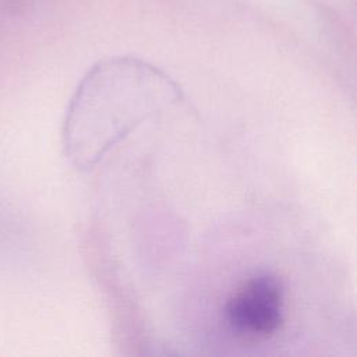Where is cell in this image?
<instances>
[{"label":"cell","mask_w":357,"mask_h":357,"mask_svg":"<svg viewBox=\"0 0 357 357\" xmlns=\"http://www.w3.org/2000/svg\"><path fill=\"white\" fill-rule=\"evenodd\" d=\"M284 287L271 273H258L245 280L225 304L230 329L247 339H268L283 322Z\"/></svg>","instance_id":"6da1fadb"}]
</instances>
